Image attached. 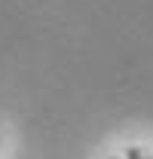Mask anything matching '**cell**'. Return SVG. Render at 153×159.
<instances>
[{
  "mask_svg": "<svg viewBox=\"0 0 153 159\" xmlns=\"http://www.w3.org/2000/svg\"><path fill=\"white\" fill-rule=\"evenodd\" d=\"M110 159H116V156H110Z\"/></svg>",
  "mask_w": 153,
  "mask_h": 159,
  "instance_id": "obj_2",
  "label": "cell"
},
{
  "mask_svg": "<svg viewBox=\"0 0 153 159\" xmlns=\"http://www.w3.org/2000/svg\"><path fill=\"white\" fill-rule=\"evenodd\" d=\"M123 159H153V156L144 150V147H126V156Z\"/></svg>",
  "mask_w": 153,
  "mask_h": 159,
  "instance_id": "obj_1",
  "label": "cell"
}]
</instances>
